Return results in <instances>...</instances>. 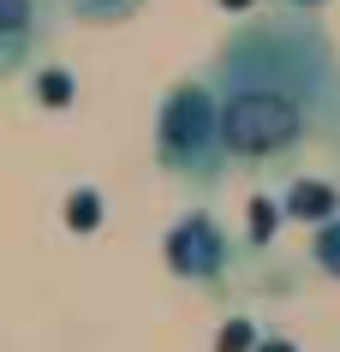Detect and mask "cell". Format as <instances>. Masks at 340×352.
Here are the masks:
<instances>
[{"label": "cell", "mask_w": 340, "mask_h": 352, "mask_svg": "<svg viewBox=\"0 0 340 352\" xmlns=\"http://www.w3.org/2000/svg\"><path fill=\"white\" fill-rule=\"evenodd\" d=\"M335 66V36L317 12L275 6L233 24L203 78L215 84L227 155L239 173H286L317 144V113Z\"/></svg>", "instance_id": "1"}, {"label": "cell", "mask_w": 340, "mask_h": 352, "mask_svg": "<svg viewBox=\"0 0 340 352\" xmlns=\"http://www.w3.org/2000/svg\"><path fill=\"white\" fill-rule=\"evenodd\" d=\"M150 155L173 186L185 191H221V179L233 173L227 155V131H221V102L215 84L203 72L197 78H173L161 102H155V126H150Z\"/></svg>", "instance_id": "2"}, {"label": "cell", "mask_w": 340, "mask_h": 352, "mask_svg": "<svg viewBox=\"0 0 340 352\" xmlns=\"http://www.w3.org/2000/svg\"><path fill=\"white\" fill-rule=\"evenodd\" d=\"M161 257H168V275H179L197 293H227V280L239 269V245L209 209H185L173 215L168 239H161Z\"/></svg>", "instance_id": "3"}, {"label": "cell", "mask_w": 340, "mask_h": 352, "mask_svg": "<svg viewBox=\"0 0 340 352\" xmlns=\"http://www.w3.org/2000/svg\"><path fill=\"white\" fill-rule=\"evenodd\" d=\"M48 36H54L48 0H0V84L30 72L48 48Z\"/></svg>", "instance_id": "4"}, {"label": "cell", "mask_w": 340, "mask_h": 352, "mask_svg": "<svg viewBox=\"0 0 340 352\" xmlns=\"http://www.w3.org/2000/svg\"><path fill=\"white\" fill-rule=\"evenodd\" d=\"M340 209V186L335 179H310V173H293L281 186V215L286 221H299V227H317V221H328Z\"/></svg>", "instance_id": "5"}, {"label": "cell", "mask_w": 340, "mask_h": 352, "mask_svg": "<svg viewBox=\"0 0 340 352\" xmlns=\"http://www.w3.org/2000/svg\"><path fill=\"white\" fill-rule=\"evenodd\" d=\"M48 6H54V19H72V24H126L150 0H48Z\"/></svg>", "instance_id": "6"}, {"label": "cell", "mask_w": 340, "mask_h": 352, "mask_svg": "<svg viewBox=\"0 0 340 352\" xmlns=\"http://www.w3.org/2000/svg\"><path fill=\"white\" fill-rule=\"evenodd\" d=\"M310 269L328 280H340V209L328 215V221L310 227Z\"/></svg>", "instance_id": "7"}, {"label": "cell", "mask_w": 340, "mask_h": 352, "mask_svg": "<svg viewBox=\"0 0 340 352\" xmlns=\"http://www.w3.org/2000/svg\"><path fill=\"white\" fill-rule=\"evenodd\" d=\"M317 144L335 155V167H340V66H335V78H328V96H322V113H317Z\"/></svg>", "instance_id": "8"}, {"label": "cell", "mask_w": 340, "mask_h": 352, "mask_svg": "<svg viewBox=\"0 0 340 352\" xmlns=\"http://www.w3.org/2000/svg\"><path fill=\"white\" fill-rule=\"evenodd\" d=\"M90 221H102V197L78 191V197H72V227H78V233H90Z\"/></svg>", "instance_id": "9"}, {"label": "cell", "mask_w": 340, "mask_h": 352, "mask_svg": "<svg viewBox=\"0 0 340 352\" xmlns=\"http://www.w3.org/2000/svg\"><path fill=\"white\" fill-rule=\"evenodd\" d=\"M251 340H257V334L239 322V329H227V334H221V352H251Z\"/></svg>", "instance_id": "10"}, {"label": "cell", "mask_w": 340, "mask_h": 352, "mask_svg": "<svg viewBox=\"0 0 340 352\" xmlns=\"http://www.w3.org/2000/svg\"><path fill=\"white\" fill-rule=\"evenodd\" d=\"M275 6H299V12H322L328 0H275Z\"/></svg>", "instance_id": "11"}, {"label": "cell", "mask_w": 340, "mask_h": 352, "mask_svg": "<svg viewBox=\"0 0 340 352\" xmlns=\"http://www.w3.org/2000/svg\"><path fill=\"white\" fill-rule=\"evenodd\" d=\"M257 352H299V346H293V340H263Z\"/></svg>", "instance_id": "12"}]
</instances>
